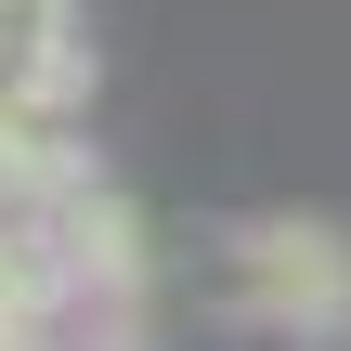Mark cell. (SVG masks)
Instances as JSON below:
<instances>
[{
	"mask_svg": "<svg viewBox=\"0 0 351 351\" xmlns=\"http://www.w3.org/2000/svg\"><path fill=\"white\" fill-rule=\"evenodd\" d=\"M221 300L247 326H351V234L339 221H300V208L234 221L221 234Z\"/></svg>",
	"mask_w": 351,
	"mask_h": 351,
	"instance_id": "cell-1",
	"label": "cell"
},
{
	"mask_svg": "<svg viewBox=\"0 0 351 351\" xmlns=\"http://www.w3.org/2000/svg\"><path fill=\"white\" fill-rule=\"evenodd\" d=\"M26 26H65V0H0V39H26Z\"/></svg>",
	"mask_w": 351,
	"mask_h": 351,
	"instance_id": "cell-2",
	"label": "cell"
}]
</instances>
